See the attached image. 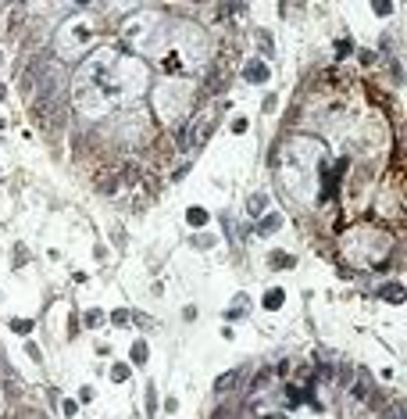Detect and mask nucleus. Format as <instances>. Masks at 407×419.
I'll list each match as a JSON object with an SVG mask.
<instances>
[{
    "label": "nucleus",
    "mask_w": 407,
    "mask_h": 419,
    "mask_svg": "<svg viewBox=\"0 0 407 419\" xmlns=\"http://www.w3.org/2000/svg\"><path fill=\"white\" fill-rule=\"evenodd\" d=\"M39 68H43V58H32V61H29V68L22 72V79H18V90H22V93H32V90H36Z\"/></svg>",
    "instance_id": "obj_1"
}]
</instances>
